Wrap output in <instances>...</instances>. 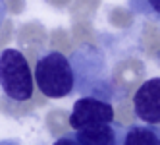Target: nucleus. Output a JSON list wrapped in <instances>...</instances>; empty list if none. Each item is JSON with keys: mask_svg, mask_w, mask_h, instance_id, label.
<instances>
[{"mask_svg": "<svg viewBox=\"0 0 160 145\" xmlns=\"http://www.w3.org/2000/svg\"><path fill=\"white\" fill-rule=\"evenodd\" d=\"M70 62L73 70V91L98 97L108 103L123 99V93L108 72V62L100 49L83 44L70 56Z\"/></svg>", "mask_w": 160, "mask_h": 145, "instance_id": "1", "label": "nucleus"}, {"mask_svg": "<svg viewBox=\"0 0 160 145\" xmlns=\"http://www.w3.org/2000/svg\"><path fill=\"white\" fill-rule=\"evenodd\" d=\"M35 83L48 99H66L73 93V70L70 56L60 50H47L37 58Z\"/></svg>", "mask_w": 160, "mask_h": 145, "instance_id": "2", "label": "nucleus"}, {"mask_svg": "<svg viewBox=\"0 0 160 145\" xmlns=\"http://www.w3.org/2000/svg\"><path fill=\"white\" fill-rule=\"evenodd\" d=\"M33 74L23 52L18 49H4L0 52V89L4 97L23 103L33 95Z\"/></svg>", "mask_w": 160, "mask_h": 145, "instance_id": "3", "label": "nucleus"}, {"mask_svg": "<svg viewBox=\"0 0 160 145\" xmlns=\"http://www.w3.org/2000/svg\"><path fill=\"white\" fill-rule=\"evenodd\" d=\"M114 122V106L108 101H102L98 97L83 95L73 103L72 114H70V126L73 130L93 128L102 124H112Z\"/></svg>", "mask_w": 160, "mask_h": 145, "instance_id": "4", "label": "nucleus"}, {"mask_svg": "<svg viewBox=\"0 0 160 145\" xmlns=\"http://www.w3.org/2000/svg\"><path fill=\"white\" fill-rule=\"evenodd\" d=\"M133 114L143 124L160 126V77H151L133 95Z\"/></svg>", "mask_w": 160, "mask_h": 145, "instance_id": "5", "label": "nucleus"}, {"mask_svg": "<svg viewBox=\"0 0 160 145\" xmlns=\"http://www.w3.org/2000/svg\"><path fill=\"white\" fill-rule=\"evenodd\" d=\"M118 145H160V126L143 122L120 126Z\"/></svg>", "mask_w": 160, "mask_h": 145, "instance_id": "6", "label": "nucleus"}, {"mask_svg": "<svg viewBox=\"0 0 160 145\" xmlns=\"http://www.w3.org/2000/svg\"><path fill=\"white\" fill-rule=\"evenodd\" d=\"M120 126L122 124L112 122V124L83 128V130H75L73 136L79 145H118Z\"/></svg>", "mask_w": 160, "mask_h": 145, "instance_id": "7", "label": "nucleus"}, {"mask_svg": "<svg viewBox=\"0 0 160 145\" xmlns=\"http://www.w3.org/2000/svg\"><path fill=\"white\" fill-rule=\"evenodd\" d=\"M131 14L160 21V0H128Z\"/></svg>", "mask_w": 160, "mask_h": 145, "instance_id": "8", "label": "nucleus"}, {"mask_svg": "<svg viewBox=\"0 0 160 145\" xmlns=\"http://www.w3.org/2000/svg\"><path fill=\"white\" fill-rule=\"evenodd\" d=\"M52 145H79V143H77V139H75L73 133H66V136H62V137L56 139Z\"/></svg>", "mask_w": 160, "mask_h": 145, "instance_id": "9", "label": "nucleus"}, {"mask_svg": "<svg viewBox=\"0 0 160 145\" xmlns=\"http://www.w3.org/2000/svg\"><path fill=\"white\" fill-rule=\"evenodd\" d=\"M6 16H8V6H6L4 0H0V29H2V25H4Z\"/></svg>", "mask_w": 160, "mask_h": 145, "instance_id": "10", "label": "nucleus"}, {"mask_svg": "<svg viewBox=\"0 0 160 145\" xmlns=\"http://www.w3.org/2000/svg\"><path fill=\"white\" fill-rule=\"evenodd\" d=\"M0 145H21L18 139H0Z\"/></svg>", "mask_w": 160, "mask_h": 145, "instance_id": "11", "label": "nucleus"}]
</instances>
